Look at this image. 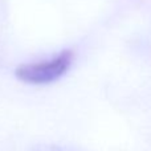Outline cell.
I'll use <instances>...</instances> for the list:
<instances>
[{"instance_id":"obj_1","label":"cell","mask_w":151,"mask_h":151,"mask_svg":"<svg viewBox=\"0 0 151 151\" xmlns=\"http://www.w3.org/2000/svg\"><path fill=\"white\" fill-rule=\"evenodd\" d=\"M73 52L64 50L50 60L24 64L16 69V77L32 85H45L61 78L69 70L73 63Z\"/></svg>"},{"instance_id":"obj_2","label":"cell","mask_w":151,"mask_h":151,"mask_svg":"<svg viewBox=\"0 0 151 151\" xmlns=\"http://www.w3.org/2000/svg\"><path fill=\"white\" fill-rule=\"evenodd\" d=\"M40 151H73V150L61 149V147H45V149H42V150H40Z\"/></svg>"}]
</instances>
